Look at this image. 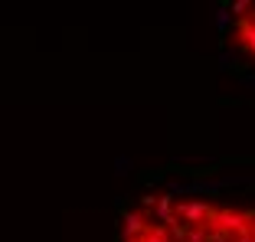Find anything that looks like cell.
<instances>
[{"label": "cell", "instance_id": "ba28073f", "mask_svg": "<svg viewBox=\"0 0 255 242\" xmlns=\"http://www.w3.org/2000/svg\"><path fill=\"white\" fill-rule=\"evenodd\" d=\"M226 10H229V16H246L252 10V0H236L233 7H226Z\"/></svg>", "mask_w": 255, "mask_h": 242}, {"label": "cell", "instance_id": "277c9868", "mask_svg": "<svg viewBox=\"0 0 255 242\" xmlns=\"http://www.w3.org/2000/svg\"><path fill=\"white\" fill-rule=\"evenodd\" d=\"M144 242H173V239H170V233H167V226H147Z\"/></svg>", "mask_w": 255, "mask_h": 242}, {"label": "cell", "instance_id": "8992f818", "mask_svg": "<svg viewBox=\"0 0 255 242\" xmlns=\"http://www.w3.org/2000/svg\"><path fill=\"white\" fill-rule=\"evenodd\" d=\"M183 242H210V229H206V226H190Z\"/></svg>", "mask_w": 255, "mask_h": 242}, {"label": "cell", "instance_id": "7c38bea8", "mask_svg": "<svg viewBox=\"0 0 255 242\" xmlns=\"http://www.w3.org/2000/svg\"><path fill=\"white\" fill-rule=\"evenodd\" d=\"M125 242H144V236H131V239H125Z\"/></svg>", "mask_w": 255, "mask_h": 242}, {"label": "cell", "instance_id": "8fae6325", "mask_svg": "<svg viewBox=\"0 0 255 242\" xmlns=\"http://www.w3.org/2000/svg\"><path fill=\"white\" fill-rule=\"evenodd\" d=\"M154 200H157L154 193H144V197H141V203H144V206H154Z\"/></svg>", "mask_w": 255, "mask_h": 242}, {"label": "cell", "instance_id": "6da1fadb", "mask_svg": "<svg viewBox=\"0 0 255 242\" xmlns=\"http://www.w3.org/2000/svg\"><path fill=\"white\" fill-rule=\"evenodd\" d=\"M173 223V197L164 193V197L154 200V210L147 216V226H170Z\"/></svg>", "mask_w": 255, "mask_h": 242}, {"label": "cell", "instance_id": "5b68a950", "mask_svg": "<svg viewBox=\"0 0 255 242\" xmlns=\"http://www.w3.org/2000/svg\"><path fill=\"white\" fill-rule=\"evenodd\" d=\"M213 23H216V30L226 33L229 26H233V16H229V10L226 7H216V13H213Z\"/></svg>", "mask_w": 255, "mask_h": 242}, {"label": "cell", "instance_id": "30bf717a", "mask_svg": "<svg viewBox=\"0 0 255 242\" xmlns=\"http://www.w3.org/2000/svg\"><path fill=\"white\" fill-rule=\"evenodd\" d=\"M239 82H242V89H255V76H242Z\"/></svg>", "mask_w": 255, "mask_h": 242}, {"label": "cell", "instance_id": "52a82bcc", "mask_svg": "<svg viewBox=\"0 0 255 242\" xmlns=\"http://www.w3.org/2000/svg\"><path fill=\"white\" fill-rule=\"evenodd\" d=\"M131 170H134V160L125 157V154H118V157H115V174H118V177H128Z\"/></svg>", "mask_w": 255, "mask_h": 242}, {"label": "cell", "instance_id": "9c48e42d", "mask_svg": "<svg viewBox=\"0 0 255 242\" xmlns=\"http://www.w3.org/2000/svg\"><path fill=\"white\" fill-rule=\"evenodd\" d=\"M219 69H233V56L226 53V49L219 53Z\"/></svg>", "mask_w": 255, "mask_h": 242}, {"label": "cell", "instance_id": "3957f363", "mask_svg": "<svg viewBox=\"0 0 255 242\" xmlns=\"http://www.w3.org/2000/svg\"><path fill=\"white\" fill-rule=\"evenodd\" d=\"M239 39H242V46H246L249 53L255 56V23H252V20L239 23Z\"/></svg>", "mask_w": 255, "mask_h": 242}, {"label": "cell", "instance_id": "7a4b0ae2", "mask_svg": "<svg viewBox=\"0 0 255 242\" xmlns=\"http://www.w3.org/2000/svg\"><path fill=\"white\" fill-rule=\"evenodd\" d=\"M121 233H125V239H131V236H144L147 233V216L137 210H128L125 216H121Z\"/></svg>", "mask_w": 255, "mask_h": 242}]
</instances>
